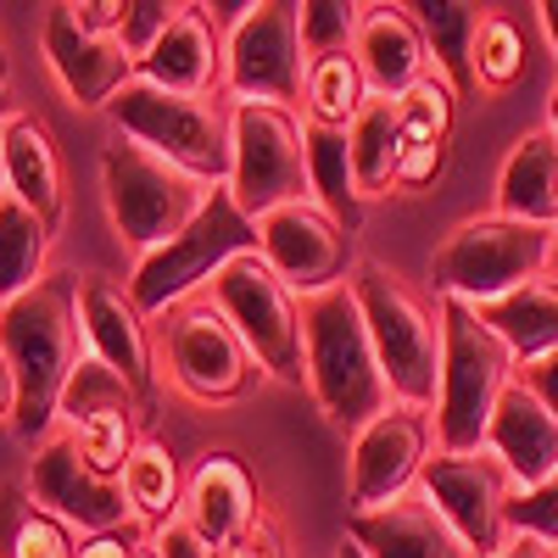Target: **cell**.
<instances>
[{
    "label": "cell",
    "instance_id": "obj_11",
    "mask_svg": "<svg viewBox=\"0 0 558 558\" xmlns=\"http://www.w3.org/2000/svg\"><path fill=\"white\" fill-rule=\"evenodd\" d=\"M307 51H302V7L257 0L223 34V96L235 107H286L302 112Z\"/></svg>",
    "mask_w": 558,
    "mask_h": 558
},
{
    "label": "cell",
    "instance_id": "obj_24",
    "mask_svg": "<svg viewBox=\"0 0 558 558\" xmlns=\"http://www.w3.org/2000/svg\"><path fill=\"white\" fill-rule=\"evenodd\" d=\"M352 57H357L368 89H375V96H386V101L408 96V89L430 73L425 34H418V23H413L408 7H363Z\"/></svg>",
    "mask_w": 558,
    "mask_h": 558
},
{
    "label": "cell",
    "instance_id": "obj_25",
    "mask_svg": "<svg viewBox=\"0 0 558 558\" xmlns=\"http://www.w3.org/2000/svg\"><path fill=\"white\" fill-rule=\"evenodd\" d=\"M0 168H7V191L17 202H28L51 229H62L68 173H62V157L51 146V129L28 112H7L0 118Z\"/></svg>",
    "mask_w": 558,
    "mask_h": 558
},
{
    "label": "cell",
    "instance_id": "obj_31",
    "mask_svg": "<svg viewBox=\"0 0 558 558\" xmlns=\"http://www.w3.org/2000/svg\"><path fill=\"white\" fill-rule=\"evenodd\" d=\"M0 558H78V531L39 508L28 481H0Z\"/></svg>",
    "mask_w": 558,
    "mask_h": 558
},
{
    "label": "cell",
    "instance_id": "obj_20",
    "mask_svg": "<svg viewBox=\"0 0 558 558\" xmlns=\"http://www.w3.org/2000/svg\"><path fill=\"white\" fill-rule=\"evenodd\" d=\"M184 520H191L213 547H229L263 520V492L257 475L235 452H202V463L184 475Z\"/></svg>",
    "mask_w": 558,
    "mask_h": 558
},
{
    "label": "cell",
    "instance_id": "obj_12",
    "mask_svg": "<svg viewBox=\"0 0 558 558\" xmlns=\"http://www.w3.org/2000/svg\"><path fill=\"white\" fill-rule=\"evenodd\" d=\"M229 196L257 223L291 202H307V146L302 112L286 107H235L229 129Z\"/></svg>",
    "mask_w": 558,
    "mask_h": 558
},
{
    "label": "cell",
    "instance_id": "obj_37",
    "mask_svg": "<svg viewBox=\"0 0 558 558\" xmlns=\"http://www.w3.org/2000/svg\"><path fill=\"white\" fill-rule=\"evenodd\" d=\"M357 23H363L357 0H307V7H302V51H307V62L352 51Z\"/></svg>",
    "mask_w": 558,
    "mask_h": 558
},
{
    "label": "cell",
    "instance_id": "obj_50",
    "mask_svg": "<svg viewBox=\"0 0 558 558\" xmlns=\"http://www.w3.org/2000/svg\"><path fill=\"white\" fill-rule=\"evenodd\" d=\"M547 129L558 134V84H553V96H547Z\"/></svg>",
    "mask_w": 558,
    "mask_h": 558
},
{
    "label": "cell",
    "instance_id": "obj_27",
    "mask_svg": "<svg viewBox=\"0 0 558 558\" xmlns=\"http://www.w3.org/2000/svg\"><path fill=\"white\" fill-rule=\"evenodd\" d=\"M475 313L497 330V341L514 352V363H536V357L558 352V279L553 274L531 279V286H520L514 296L486 302Z\"/></svg>",
    "mask_w": 558,
    "mask_h": 558
},
{
    "label": "cell",
    "instance_id": "obj_41",
    "mask_svg": "<svg viewBox=\"0 0 558 558\" xmlns=\"http://www.w3.org/2000/svg\"><path fill=\"white\" fill-rule=\"evenodd\" d=\"M146 547H151L157 558H213V553H218L191 520H184V514H173L168 525H157V531L146 536Z\"/></svg>",
    "mask_w": 558,
    "mask_h": 558
},
{
    "label": "cell",
    "instance_id": "obj_16",
    "mask_svg": "<svg viewBox=\"0 0 558 558\" xmlns=\"http://www.w3.org/2000/svg\"><path fill=\"white\" fill-rule=\"evenodd\" d=\"M257 252L263 263L286 279V286L307 302L318 291H336L352 279L357 257H352V235L324 213L313 196L307 202H291L268 218H257Z\"/></svg>",
    "mask_w": 558,
    "mask_h": 558
},
{
    "label": "cell",
    "instance_id": "obj_22",
    "mask_svg": "<svg viewBox=\"0 0 558 558\" xmlns=\"http://www.w3.org/2000/svg\"><path fill=\"white\" fill-rule=\"evenodd\" d=\"M347 536L368 558H470V547L458 542V531L436 514L425 492H408L368 514H347Z\"/></svg>",
    "mask_w": 558,
    "mask_h": 558
},
{
    "label": "cell",
    "instance_id": "obj_14",
    "mask_svg": "<svg viewBox=\"0 0 558 558\" xmlns=\"http://www.w3.org/2000/svg\"><path fill=\"white\" fill-rule=\"evenodd\" d=\"M28 492H34L39 508H51V514H57L62 525H73L78 536H107V531H129V525H134L123 475L96 470L68 425H57L51 436L34 447Z\"/></svg>",
    "mask_w": 558,
    "mask_h": 558
},
{
    "label": "cell",
    "instance_id": "obj_18",
    "mask_svg": "<svg viewBox=\"0 0 558 558\" xmlns=\"http://www.w3.org/2000/svg\"><path fill=\"white\" fill-rule=\"evenodd\" d=\"M73 296H78V324H84V347L96 352L107 368L118 375L151 402V386H157V336L146 313L134 307L129 286L101 268L89 274H73Z\"/></svg>",
    "mask_w": 558,
    "mask_h": 558
},
{
    "label": "cell",
    "instance_id": "obj_3",
    "mask_svg": "<svg viewBox=\"0 0 558 558\" xmlns=\"http://www.w3.org/2000/svg\"><path fill=\"white\" fill-rule=\"evenodd\" d=\"M213 191L218 184L184 173L179 162H168L162 151L140 146L129 134H112L101 146V202H107L118 241L134 257H146L168 246L179 229H191L202 207L213 202Z\"/></svg>",
    "mask_w": 558,
    "mask_h": 558
},
{
    "label": "cell",
    "instance_id": "obj_45",
    "mask_svg": "<svg viewBox=\"0 0 558 558\" xmlns=\"http://www.w3.org/2000/svg\"><path fill=\"white\" fill-rule=\"evenodd\" d=\"M140 536L134 531H107V536H78V558H134Z\"/></svg>",
    "mask_w": 558,
    "mask_h": 558
},
{
    "label": "cell",
    "instance_id": "obj_17",
    "mask_svg": "<svg viewBox=\"0 0 558 558\" xmlns=\"http://www.w3.org/2000/svg\"><path fill=\"white\" fill-rule=\"evenodd\" d=\"M140 418H146V397L118 368H107L96 352H84L62 391V413H57V425L78 436L84 458L107 475H123L129 452L140 447Z\"/></svg>",
    "mask_w": 558,
    "mask_h": 558
},
{
    "label": "cell",
    "instance_id": "obj_21",
    "mask_svg": "<svg viewBox=\"0 0 558 558\" xmlns=\"http://www.w3.org/2000/svg\"><path fill=\"white\" fill-rule=\"evenodd\" d=\"M486 452L502 463L514 486H542L558 475V418L547 413V402L514 375V386L502 391L492 430H486Z\"/></svg>",
    "mask_w": 558,
    "mask_h": 558
},
{
    "label": "cell",
    "instance_id": "obj_42",
    "mask_svg": "<svg viewBox=\"0 0 558 558\" xmlns=\"http://www.w3.org/2000/svg\"><path fill=\"white\" fill-rule=\"evenodd\" d=\"M213 558H286V536H279L268 520H257L246 536H235L229 547H218Z\"/></svg>",
    "mask_w": 558,
    "mask_h": 558
},
{
    "label": "cell",
    "instance_id": "obj_30",
    "mask_svg": "<svg viewBox=\"0 0 558 558\" xmlns=\"http://www.w3.org/2000/svg\"><path fill=\"white\" fill-rule=\"evenodd\" d=\"M418 34H425L430 51V73H441L452 84V96H470L475 89V34H481V7H463V0H441V7H408Z\"/></svg>",
    "mask_w": 558,
    "mask_h": 558
},
{
    "label": "cell",
    "instance_id": "obj_9",
    "mask_svg": "<svg viewBox=\"0 0 558 558\" xmlns=\"http://www.w3.org/2000/svg\"><path fill=\"white\" fill-rule=\"evenodd\" d=\"M246 341V352L257 357L263 375L286 380V386H307V352H302V296L279 279L263 252H246L235 263H223L218 279L202 291Z\"/></svg>",
    "mask_w": 558,
    "mask_h": 558
},
{
    "label": "cell",
    "instance_id": "obj_19",
    "mask_svg": "<svg viewBox=\"0 0 558 558\" xmlns=\"http://www.w3.org/2000/svg\"><path fill=\"white\" fill-rule=\"evenodd\" d=\"M39 45H45V68L62 84V96L78 107V112H107L123 84L140 78V62L123 51L118 34H84L62 7H45V28H39Z\"/></svg>",
    "mask_w": 558,
    "mask_h": 558
},
{
    "label": "cell",
    "instance_id": "obj_51",
    "mask_svg": "<svg viewBox=\"0 0 558 558\" xmlns=\"http://www.w3.org/2000/svg\"><path fill=\"white\" fill-rule=\"evenodd\" d=\"M547 274L558 279V241H553V257H547Z\"/></svg>",
    "mask_w": 558,
    "mask_h": 558
},
{
    "label": "cell",
    "instance_id": "obj_2",
    "mask_svg": "<svg viewBox=\"0 0 558 558\" xmlns=\"http://www.w3.org/2000/svg\"><path fill=\"white\" fill-rule=\"evenodd\" d=\"M302 352H307V391L330 425L363 430L368 418L397 408V391L380 368L352 279L302 302Z\"/></svg>",
    "mask_w": 558,
    "mask_h": 558
},
{
    "label": "cell",
    "instance_id": "obj_52",
    "mask_svg": "<svg viewBox=\"0 0 558 558\" xmlns=\"http://www.w3.org/2000/svg\"><path fill=\"white\" fill-rule=\"evenodd\" d=\"M134 558H157V553H151V547H146V542H140V553H134Z\"/></svg>",
    "mask_w": 558,
    "mask_h": 558
},
{
    "label": "cell",
    "instance_id": "obj_28",
    "mask_svg": "<svg viewBox=\"0 0 558 558\" xmlns=\"http://www.w3.org/2000/svg\"><path fill=\"white\" fill-rule=\"evenodd\" d=\"M302 146H307V191L313 202L330 213L347 235H357L363 223V191H357V168H352V146L347 129H324L302 118Z\"/></svg>",
    "mask_w": 558,
    "mask_h": 558
},
{
    "label": "cell",
    "instance_id": "obj_13",
    "mask_svg": "<svg viewBox=\"0 0 558 558\" xmlns=\"http://www.w3.org/2000/svg\"><path fill=\"white\" fill-rule=\"evenodd\" d=\"M418 492L436 502V514L458 531V542L470 547V558H497L508 542H514V475L502 463L475 447V452H430L425 475H418Z\"/></svg>",
    "mask_w": 558,
    "mask_h": 558
},
{
    "label": "cell",
    "instance_id": "obj_38",
    "mask_svg": "<svg viewBox=\"0 0 558 558\" xmlns=\"http://www.w3.org/2000/svg\"><path fill=\"white\" fill-rule=\"evenodd\" d=\"M184 12V0H123V23H118V39L134 62H146V51L173 28V17Z\"/></svg>",
    "mask_w": 558,
    "mask_h": 558
},
{
    "label": "cell",
    "instance_id": "obj_23",
    "mask_svg": "<svg viewBox=\"0 0 558 558\" xmlns=\"http://www.w3.org/2000/svg\"><path fill=\"white\" fill-rule=\"evenodd\" d=\"M140 78H151L173 96H223V34L207 7H184L173 28L146 51Z\"/></svg>",
    "mask_w": 558,
    "mask_h": 558
},
{
    "label": "cell",
    "instance_id": "obj_5",
    "mask_svg": "<svg viewBox=\"0 0 558 558\" xmlns=\"http://www.w3.org/2000/svg\"><path fill=\"white\" fill-rule=\"evenodd\" d=\"M352 291L357 307L368 318L375 336L380 368L397 391V402L408 408H430L436 413V391H441V296L430 302L418 286L375 257H363L352 268Z\"/></svg>",
    "mask_w": 558,
    "mask_h": 558
},
{
    "label": "cell",
    "instance_id": "obj_34",
    "mask_svg": "<svg viewBox=\"0 0 558 558\" xmlns=\"http://www.w3.org/2000/svg\"><path fill=\"white\" fill-rule=\"evenodd\" d=\"M368 96H375V89H368V78H363L352 51L313 57L307 62V84H302V118L324 123V129H347L368 107Z\"/></svg>",
    "mask_w": 558,
    "mask_h": 558
},
{
    "label": "cell",
    "instance_id": "obj_44",
    "mask_svg": "<svg viewBox=\"0 0 558 558\" xmlns=\"http://www.w3.org/2000/svg\"><path fill=\"white\" fill-rule=\"evenodd\" d=\"M520 380L547 402V413L558 418V352H547V357H536V363H520Z\"/></svg>",
    "mask_w": 558,
    "mask_h": 558
},
{
    "label": "cell",
    "instance_id": "obj_33",
    "mask_svg": "<svg viewBox=\"0 0 558 558\" xmlns=\"http://www.w3.org/2000/svg\"><path fill=\"white\" fill-rule=\"evenodd\" d=\"M123 492H129V508L140 525H151V531L168 525L184 508V475H179L173 447L157 436H140V447L123 463Z\"/></svg>",
    "mask_w": 558,
    "mask_h": 558
},
{
    "label": "cell",
    "instance_id": "obj_49",
    "mask_svg": "<svg viewBox=\"0 0 558 558\" xmlns=\"http://www.w3.org/2000/svg\"><path fill=\"white\" fill-rule=\"evenodd\" d=\"M336 558H368V553H363V547H357L352 536H341V547H336Z\"/></svg>",
    "mask_w": 558,
    "mask_h": 558
},
{
    "label": "cell",
    "instance_id": "obj_35",
    "mask_svg": "<svg viewBox=\"0 0 558 558\" xmlns=\"http://www.w3.org/2000/svg\"><path fill=\"white\" fill-rule=\"evenodd\" d=\"M525 78V28L508 12H486L475 34V89L508 96Z\"/></svg>",
    "mask_w": 558,
    "mask_h": 558
},
{
    "label": "cell",
    "instance_id": "obj_29",
    "mask_svg": "<svg viewBox=\"0 0 558 558\" xmlns=\"http://www.w3.org/2000/svg\"><path fill=\"white\" fill-rule=\"evenodd\" d=\"M51 241L57 229L45 223L28 202H17L12 191L0 196V307L17 302L23 291H34L45 274V263H51Z\"/></svg>",
    "mask_w": 558,
    "mask_h": 558
},
{
    "label": "cell",
    "instance_id": "obj_39",
    "mask_svg": "<svg viewBox=\"0 0 558 558\" xmlns=\"http://www.w3.org/2000/svg\"><path fill=\"white\" fill-rule=\"evenodd\" d=\"M514 536H536L547 547H558V475L542 481V486H525L514 497V514H508Z\"/></svg>",
    "mask_w": 558,
    "mask_h": 558
},
{
    "label": "cell",
    "instance_id": "obj_47",
    "mask_svg": "<svg viewBox=\"0 0 558 558\" xmlns=\"http://www.w3.org/2000/svg\"><path fill=\"white\" fill-rule=\"evenodd\" d=\"M497 558H558V547H547V542H536V536H514Z\"/></svg>",
    "mask_w": 558,
    "mask_h": 558
},
{
    "label": "cell",
    "instance_id": "obj_15",
    "mask_svg": "<svg viewBox=\"0 0 558 558\" xmlns=\"http://www.w3.org/2000/svg\"><path fill=\"white\" fill-rule=\"evenodd\" d=\"M430 441H436L430 408L397 402L391 413L368 418L352 436V458H347V514H368V508H386L418 492V475L430 463Z\"/></svg>",
    "mask_w": 558,
    "mask_h": 558
},
{
    "label": "cell",
    "instance_id": "obj_26",
    "mask_svg": "<svg viewBox=\"0 0 558 558\" xmlns=\"http://www.w3.org/2000/svg\"><path fill=\"white\" fill-rule=\"evenodd\" d=\"M497 213L558 229V134L547 123L525 129L508 146V157L497 168Z\"/></svg>",
    "mask_w": 558,
    "mask_h": 558
},
{
    "label": "cell",
    "instance_id": "obj_7",
    "mask_svg": "<svg viewBox=\"0 0 558 558\" xmlns=\"http://www.w3.org/2000/svg\"><path fill=\"white\" fill-rule=\"evenodd\" d=\"M246 252H257V223L235 207L229 184H218L213 202L202 207V218H196L191 229H179L168 246L134 257V268H129L123 286H129V296H134L140 313L162 318V313L179 307V302H196L213 279H218V268L235 263V257H246Z\"/></svg>",
    "mask_w": 558,
    "mask_h": 558
},
{
    "label": "cell",
    "instance_id": "obj_4",
    "mask_svg": "<svg viewBox=\"0 0 558 558\" xmlns=\"http://www.w3.org/2000/svg\"><path fill=\"white\" fill-rule=\"evenodd\" d=\"M520 363L497 341V330L470 307L441 296V391H436V452L486 447L492 413L514 386Z\"/></svg>",
    "mask_w": 558,
    "mask_h": 558
},
{
    "label": "cell",
    "instance_id": "obj_36",
    "mask_svg": "<svg viewBox=\"0 0 558 558\" xmlns=\"http://www.w3.org/2000/svg\"><path fill=\"white\" fill-rule=\"evenodd\" d=\"M452 112H458L452 84L441 73H425L408 96H397L402 146H447V140H452Z\"/></svg>",
    "mask_w": 558,
    "mask_h": 558
},
{
    "label": "cell",
    "instance_id": "obj_40",
    "mask_svg": "<svg viewBox=\"0 0 558 558\" xmlns=\"http://www.w3.org/2000/svg\"><path fill=\"white\" fill-rule=\"evenodd\" d=\"M447 168H452V140H447V146H402V157H397V191H430Z\"/></svg>",
    "mask_w": 558,
    "mask_h": 558
},
{
    "label": "cell",
    "instance_id": "obj_46",
    "mask_svg": "<svg viewBox=\"0 0 558 558\" xmlns=\"http://www.w3.org/2000/svg\"><path fill=\"white\" fill-rule=\"evenodd\" d=\"M0 425H17V375H12L7 352H0Z\"/></svg>",
    "mask_w": 558,
    "mask_h": 558
},
{
    "label": "cell",
    "instance_id": "obj_10",
    "mask_svg": "<svg viewBox=\"0 0 558 558\" xmlns=\"http://www.w3.org/2000/svg\"><path fill=\"white\" fill-rule=\"evenodd\" d=\"M157 368H168V386L179 397L202 402V408L241 402L263 380V368L246 352V341L235 336V324H229L207 296L179 302V307L162 313V324H157Z\"/></svg>",
    "mask_w": 558,
    "mask_h": 558
},
{
    "label": "cell",
    "instance_id": "obj_1",
    "mask_svg": "<svg viewBox=\"0 0 558 558\" xmlns=\"http://www.w3.org/2000/svg\"><path fill=\"white\" fill-rule=\"evenodd\" d=\"M0 352H7L12 375H17V436L39 447L57 430L62 391L73 380L84 347V324H78V296H73V274H45L34 291L0 307Z\"/></svg>",
    "mask_w": 558,
    "mask_h": 558
},
{
    "label": "cell",
    "instance_id": "obj_48",
    "mask_svg": "<svg viewBox=\"0 0 558 558\" xmlns=\"http://www.w3.org/2000/svg\"><path fill=\"white\" fill-rule=\"evenodd\" d=\"M536 17H542V34H547L553 57H558V0H542V7H536Z\"/></svg>",
    "mask_w": 558,
    "mask_h": 558
},
{
    "label": "cell",
    "instance_id": "obj_6",
    "mask_svg": "<svg viewBox=\"0 0 558 558\" xmlns=\"http://www.w3.org/2000/svg\"><path fill=\"white\" fill-rule=\"evenodd\" d=\"M558 229L542 223H520V218H502V213H481V218H463L447 229V241L430 252V279H436V296L452 302H502L514 296L520 286L547 274Z\"/></svg>",
    "mask_w": 558,
    "mask_h": 558
},
{
    "label": "cell",
    "instance_id": "obj_32",
    "mask_svg": "<svg viewBox=\"0 0 558 558\" xmlns=\"http://www.w3.org/2000/svg\"><path fill=\"white\" fill-rule=\"evenodd\" d=\"M347 146H352V168H357V191H363V202L391 196V191H397V157H402L397 101L368 96V107L347 123Z\"/></svg>",
    "mask_w": 558,
    "mask_h": 558
},
{
    "label": "cell",
    "instance_id": "obj_43",
    "mask_svg": "<svg viewBox=\"0 0 558 558\" xmlns=\"http://www.w3.org/2000/svg\"><path fill=\"white\" fill-rule=\"evenodd\" d=\"M68 12L84 34H118L123 23V0H68Z\"/></svg>",
    "mask_w": 558,
    "mask_h": 558
},
{
    "label": "cell",
    "instance_id": "obj_8",
    "mask_svg": "<svg viewBox=\"0 0 558 558\" xmlns=\"http://www.w3.org/2000/svg\"><path fill=\"white\" fill-rule=\"evenodd\" d=\"M112 129L162 151L184 173L207 184H229V129H235V101L229 96H173V89L134 78L107 107Z\"/></svg>",
    "mask_w": 558,
    "mask_h": 558
},
{
    "label": "cell",
    "instance_id": "obj_53",
    "mask_svg": "<svg viewBox=\"0 0 558 558\" xmlns=\"http://www.w3.org/2000/svg\"><path fill=\"white\" fill-rule=\"evenodd\" d=\"M0 196H7V168H0Z\"/></svg>",
    "mask_w": 558,
    "mask_h": 558
}]
</instances>
